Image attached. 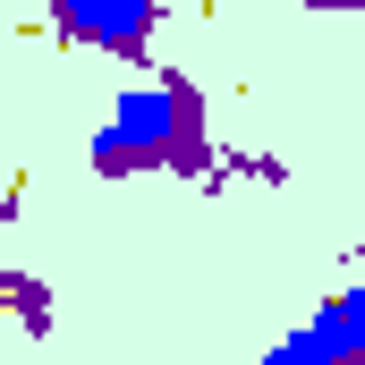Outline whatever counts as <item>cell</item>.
I'll return each instance as SVG.
<instances>
[{
	"instance_id": "1",
	"label": "cell",
	"mask_w": 365,
	"mask_h": 365,
	"mask_svg": "<svg viewBox=\"0 0 365 365\" xmlns=\"http://www.w3.org/2000/svg\"><path fill=\"white\" fill-rule=\"evenodd\" d=\"M43 26L60 43H77V51H110V60L153 68V34L170 26V9L162 0H51Z\"/></svg>"
},
{
	"instance_id": "2",
	"label": "cell",
	"mask_w": 365,
	"mask_h": 365,
	"mask_svg": "<svg viewBox=\"0 0 365 365\" xmlns=\"http://www.w3.org/2000/svg\"><path fill=\"white\" fill-rule=\"evenodd\" d=\"M306 331H314L340 365H365V289H357V280H340V289L306 314Z\"/></svg>"
},
{
	"instance_id": "3",
	"label": "cell",
	"mask_w": 365,
	"mask_h": 365,
	"mask_svg": "<svg viewBox=\"0 0 365 365\" xmlns=\"http://www.w3.org/2000/svg\"><path fill=\"white\" fill-rule=\"evenodd\" d=\"M0 306L17 314V331H26V340H51V323H60L51 289H43L34 272H0Z\"/></svg>"
},
{
	"instance_id": "4",
	"label": "cell",
	"mask_w": 365,
	"mask_h": 365,
	"mask_svg": "<svg viewBox=\"0 0 365 365\" xmlns=\"http://www.w3.org/2000/svg\"><path fill=\"white\" fill-rule=\"evenodd\" d=\"M86 170H93V179H110V187H119V179H145L119 128H93V145H86Z\"/></svg>"
},
{
	"instance_id": "5",
	"label": "cell",
	"mask_w": 365,
	"mask_h": 365,
	"mask_svg": "<svg viewBox=\"0 0 365 365\" xmlns=\"http://www.w3.org/2000/svg\"><path fill=\"white\" fill-rule=\"evenodd\" d=\"M264 365H340V357H331V349H323V340L297 323V331H280L272 349H264Z\"/></svg>"
},
{
	"instance_id": "6",
	"label": "cell",
	"mask_w": 365,
	"mask_h": 365,
	"mask_svg": "<svg viewBox=\"0 0 365 365\" xmlns=\"http://www.w3.org/2000/svg\"><path fill=\"white\" fill-rule=\"evenodd\" d=\"M247 179H264V187H289V162H280V153H247Z\"/></svg>"
},
{
	"instance_id": "7",
	"label": "cell",
	"mask_w": 365,
	"mask_h": 365,
	"mask_svg": "<svg viewBox=\"0 0 365 365\" xmlns=\"http://www.w3.org/2000/svg\"><path fill=\"white\" fill-rule=\"evenodd\" d=\"M349 272H357V289H365V238H357V247H349Z\"/></svg>"
},
{
	"instance_id": "8",
	"label": "cell",
	"mask_w": 365,
	"mask_h": 365,
	"mask_svg": "<svg viewBox=\"0 0 365 365\" xmlns=\"http://www.w3.org/2000/svg\"><path fill=\"white\" fill-rule=\"evenodd\" d=\"M357 119H365V93H357Z\"/></svg>"
}]
</instances>
